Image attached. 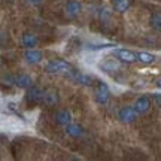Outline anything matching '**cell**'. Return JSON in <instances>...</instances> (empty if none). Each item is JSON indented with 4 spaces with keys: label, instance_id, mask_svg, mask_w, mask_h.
I'll return each instance as SVG.
<instances>
[{
    "label": "cell",
    "instance_id": "6da1fadb",
    "mask_svg": "<svg viewBox=\"0 0 161 161\" xmlns=\"http://www.w3.org/2000/svg\"><path fill=\"white\" fill-rule=\"evenodd\" d=\"M45 70L48 73H70L72 66H70L67 61H64V60L54 58V60H49V61L46 63Z\"/></svg>",
    "mask_w": 161,
    "mask_h": 161
},
{
    "label": "cell",
    "instance_id": "7a4b0ae2",
    "mask_svg": "<svg viewBox=\"0 0 161 161\" xmlns=\"http://www.w3.org/2000/svg\"><path fill=\"white\" fill-rule=\"evenodd\" d=\"M137 112H136V109L131 106H122V108H119L118 109V112H116V118H118V121L119 122H122V124H133L134 121L137 119Z\"/></svg>",
    "mask_w": 161,
    "mask_h": 161
},
{
    "label": "cell",
    "instance_id": "3957f363",
    "mask_svg": "<svg viewBox=\"0 0 161 161\" xmlns=\"http://www.w3.org/2000/svg\"><path fill=\"white\" fill-rule=\"evenodd\" d=\"M151 106H152V100L149 97H146V96L137 97L134 100V103H133V108L136 109L139 115H146L151 110Z\"/></svg>",
    "mask_w": 161,
    "mask_h": 161
},
{
    "label": "cell",
    "instance_id": "277c9868",
    "mask_svg": "<svg viewBox=\"0 0 161 161\" xmlns=\"http://www.w3.org/2000/svg\"><path fill=\"white\" fill-rule=\"evenodd\" d=\"M94 97H96L98 104L108 103L110 98V91H109V88H108V85L103 84V82H98L97 86H96V90H94Z\"/></svg>",
    "mask_w": 161,
    "mask_h": 161
},
{
    "label": "cell",
    "instance_id": "5b68a950",
    "mask_svg": "<svg viewBox=\"0 0 161 161\" xmlns=\"http://www.w3.org/2000/svg\"><path fill=\"white\" fill-rule=\"evenodd\" d=\"M118 60L121 63H125V64H131V63H136L137 61V52H133L130 49H125V48H119L114 52Z\"/></svg>",
    "mask_w": 161,
    "mask_h": 161
},
{
    "label": "cell",
    "instance_id": "8992f818",
    "mask_svg": "<svg viewBox=\"0 0 161 161\" xmlns=\"http://www.w3.org/2000/svg\"><path fill=\"white\" fill-rule=\"evenodd\" d=\"M23 58L24 61L30 66H36V64H39L42 60H43V52L39 51V49H36V48H31V49H25L23 54Z\"/></svg>",
    "mask_w": 161,
    "mask_h": 161
},
{
    "label": "cell",
    "instance_id": "52a82bcc",
    "mask_svg": "<svg viewBox=\"0 0 161 161\" xmlns=\"http://www.w3.org/2000/svg\"><path fill=\"white\" fill-rule=\"evenodd\" d=\"M42 98H43V90L39 88L36 85H31L27 90V94H25V102L29 104H39L42 103Z\"/></svg>",
    "mask_w": 161,
    "mask_h": 161
},
{
    "label": "cell",
    "instance_id": "ba28073f",
    "mask_svg": "<svg viewBox=\"0 0 161 161\" xmlns=\"http://www.w3.org/2000/svg\"><path fill=\"white\" fill-rule=\"evenodd\" d=\"M84 9V6L79 0H67L64 5V12L69 18H76Z\"/></svg>",
    "mask_w": 161,
    "mask_h": 161
},
{
    "label": "cell",
    "instance_id": "9c48e42d",
    "mask_svg": "<svg viewBox=\"0 0 161 161\" xmlns=\"http://www.w3.org/2000/svg\"><path fill=\"white\" fill-rule=\"evenodd\" d=\"M60 102V96H58V91L55 88H46L43 90V98H42V104H45L48 108L51 106H55Z\"/></svg>",
    "mask_w": 161,
    "mask_h": 161
},
{
    "label": "cell",
    "instance_id": "30bf717a",
    "mask_svg": "<svg viewBox=\"0 0 161 161\" xmlns=\"http://www.w3.org/2000/svg\"><path fill=\"white\" fill-rule=\"evenodd\" d=\"M119 67H121V61L116 57L104 58L103 61L100 63V69H102V72H106V73L116 72V70H119Z\"/></svg>",
    "mask_w": 161,
    "mask_h": 161
},
{
    "label": "cell",
    "instance_id": "8fae6325",
    "mask_svg": "<svg viewBox=\"0 0 161 161\" xmlns=\"http://www.w3.org/2000/svg\"><path fill=\"white\" fill-rule=\"evenodd\" d=\"M64 133H66L69 137H72V139H79V137L84 136L85 130H84V127L79 125V124H73V122H70V124H67V125H64Z\"/></svg>",
    "mask_w": 161,
    "mask_h": 161
},
{
    "label": "cell",
    "instance_id": "7c38bea8",
    "mask_svg": "<svg viewBox=\"0 0 161 161\" xmlns=\"http://www.w3.org/2000/svg\"><path fill=\"white\" fill-rule=\"evenodd\" d=\"M37 43H39V39H37V36H36L35 33H30V31H27V33H24V35L21 36V45H23L25 49L36 48V46H37Z\"/></svg>",
    "mask_w": 161,
    "mask_h": 161
},
{
    "label": "cell",
    "instance_id": "4fadbf2b",
    "mask_svg": "<svg viewBox=\"0 0 161 161\" xmlns=\"http://www.w3.org/2000/svg\"><path fill=\"white\" fill-rule=\"evenodd\" d=\"M15 85L18 88H23V90H29L30 86L33 85V79L27 73H21V75L15 76Z\"/></svg>",
    "mask_w": 161,
    "mask_h": 161
},
{
    "label": "cell",
    "instance_id": "5bb4252c",
    "mask_svg": "<svg viewBox=\"0 0 161 161\" xmlns=\"http://www.w3.org/2000/svg\"><path fill=\"white\" fill-rule=\"evenodd\" d=\"M55 121L58 125H67L72 122V112L69 109H60L55 114Z\"/></svg>",
    "mask_w": 161,
    "mask_h": 161
},
{
    "label": "cell",
    "instance_id": "9a60e30c",
    "mask_svg": "<svg viewBox=\"0 0 161 161\" xmlns=\"http://www.w3.org/2000/svg\"><path fill=\"white\" fill-rule=\"evenodd\" d=\"M137 61H140L142 64L151 66L157 61V55L152 52H146V51H139L137 52Z\"/></svg>",
    "mask_w": 161,
    "mask_h": 161
},
{
    "label": "cell",
    "instance_id": "2e32d148",
    "mask_svg": "<svg viewBox=\"0 0 161 161\" xmlns=\"http://www.w3.org/2000/svg\"><path fill=\"white\" fill-rule=\"evenodd\" d=\"M149 25L155 31H161V11H154L149 18Z\"/></svg>",
    "mask_w": 161,
    "mask_h": 161
},
{
    "label": "cell",
    "instance_id": "e0dca14e",
    "mask_svg": "<svg viewBox=\"0 0 161 161\" xmlns=\"http://www.w3.org/2000/svg\"><path fill=\"white\" fill-rule=\"evenodd\" d=\"M131 5V0H118L115 3V11L122 14V12H125L128 8Z\"/></svg>",
    "mask_w": 161,
    "mask_h": 161
},
{
    "label": "cell",
    "instance_id": "ac0fdd59",
    "mask_svg": "<svg viewBox=\"0 0 161 161\" xmlns=\"http://www.w3.org/2000/svg\"><path fill=\"white\" fill-rule=\"evenodd\" d=\"M152 102H154L157 106H160L161 108V96L160 94H154V96H152Z\"/></svg>",
    "mask_w": 161,
    "mask_h": 161
},
{
    "label": "cell",
    "instance_id": "d6986e66",
    "mask_svg": "<svg viewBox=\"0 0 161 161\" xmlns=\"http://www.w3.org/2000/svg\"><path fill=\"white\" fill-rule=\"evenodd\" d=\"M29 5H31V6H37V5H40L43 0H25Z\"/></svg>",
    "mask_w": 161,
    "mask_h": 161
},
{
    "label": "cell",
    "instance_id": "ffe728a7",
    "mask_svg": "<svg viewBox=\"0 0 161 161\" xmlns=\"http://www.w3.org/2000/svg\"><path fill=\"white\" fill-rule=\"evenodd\" d=\"M155 85H157V86H158V88H160V90H161V76H158V78H157V79H155Z\"/></svg>",
    "mask_w": 161,
    "mask_h": 161
},
{
    "label": "cell",
    "instance_id": "44dd1931",
    "mask_svg": "<svg viewBox=\"0 0 161 161\" xmlns=\"http://www.w3.org/2000/svg\"><path fill=\"white\" fill-rule=\"evenodd\" d=\"M116 2H118V0H114V3H116Z\"/></svg>",
    "mask_w": 161,
    "mask_h": 161
}]
</instances>
